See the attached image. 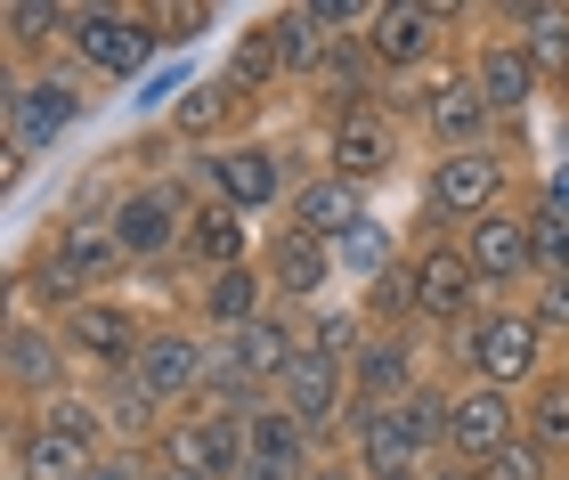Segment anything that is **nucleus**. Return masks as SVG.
Here are the masks:
<instances>
[{
  "instance_id": "obj_1",
  "label": "nucleus",
  "mask_w": 569,
  "mask_h": 480,
  "mask_svg": "<svg viewBox=\"0 0 569 480\" xmlns=\"http://www.w3.org/2000/svg\"><path fill=\"white\" fill-rule=\"evenodd\" d=\"M456 350H463V383H497V391H537L553 374V334L529 318V301H488V310L456 334Z\"/></svg>"
},
{
  "instance_id": "obj_2",
  "label": "nucleus",
  "mask_w": 569,
  "mask_h": 480,
  "mask_svg": "<svg viewBox=\"0 0 569 480\" xmlns=\"http://www.w3.org/2000/svg\"><path fill=\"white\" fill-rule=\"evenodd\" d=\"M114 244H122V261L131 269H163V261H179L188 252V220H196V196H188V180H131L114 196Z\"/></svg>"
},
{
  "instance_id": "obj_3",
  "label": "nucleus",
  "mask_w": 569,
  "mask_h": 480,
  "mask_svg": "<svg viewBox=\"0 0 569 480\" xmlns=\"http://www.w3.org/2000/svg\"><path fill=\"white\" fill-rule=\"evenodd\" d=\"M212 374H220V342L203 334L196 318H163V326L147 334V350L131 359V383H139V391H147V399H154L163 416L196 408Z\"/></svg>"
},
{
  "instance_id": "obj_4",
  "label": "nucleus",
  "mask_w": 569,
  "mask_h": 480,
  "mask_svg": "<svg viewBox=\"0 0 569 480\" xmlns=\"http://www.w3.org/2000/svg\"><path fill=\"white\" fill-rule=\"evenodd\" d=\"M456 24H463V9H448V0H382L375 24H367V58H375L382 82H416V73L439 66Z\"/></svg>"
},
{
  "instance_id": "obj_5",
  "label": "nucleus",
  "mask_w": 569,
  "mask_h": 480,
  "mask_svg": "<svg viewBox=\"0 0 569 480\" xmlns=\"http://www.w3.org/2000/svg\"><path fill=\"white\" fill-rule=\"evenodd\" d=\"M196 180L203 196H220V204H237L244 220H261L277 204H293V156H284L277 139H228L220 156H196Z\"/></svg>"
},
{
  "instance_id": "obj_6",
  "label": "nucleus",
  "mask_w": 569,
  "mask_h": 480,
  "mask_svg": "<svg viewBox=\"0 0 569 480\" xmlns=\"http://www.w3.org/2000/svg\"><path fill=\"white\" fill-rule=\"evenodd\" d=\"M66 49H73V66L107 73V82H147L163 33H154V9H73Z\"/></svg>"
},
{
  "instance_id": "obj_7",
  "label": "nucleus",
  "mask_w": 569,
  "mask_h": 480,
  "mask_svg": "<svg viewBox=\"0 0 569 480\" xmlns=\"http://www.w3.org/2000/svg\"><path fill=\"white\" fill-rule=\"evenodd\" d=\"M505 180H512L505 147H456V156H431V171H423V212L472 229V220L505 212Z\"/></svg>"
},
{
  "instance_id": "obj_8",
  "label": "nucleus",
  "mask_w": 569,
  "mask_h": 480,
  "mask_svg": "<svg viewBox=\"0 0 569 480\" xmlns=\"http://www.w3.org/2000/svg\"><path fill=\"white\" fill-rule=\"evenodd\" d=\"M407 277H416V318L431 326V334H463V326L488 310V286H480V269L463 261L456 237L416 244L407 252Z\"/></svg>"
},
{
  "instance_id": "obj_9",
  "label": "nucleus",
  "mask_w": 569,
  "mask_h": 480,
  "mask_svg": "<svg viewBox=\"0 0 569 480\" xmlns=\"http://www.w3.org/2000/svg\"><path fill=\"white\" fill-rule=\"evenodd\" d=\"M82 114H90V90L73 82V73H58V66H24L9 82V107H0L9 147H24V156H49Z\"/></svg>"
},
{
  "instance_id": "obj_10",
  "label": "nucleus",
  "mask_w": 569,
  "mask_h": 480,
  "mask_svg": "<svg viewBox=\"0 0 569 480\" xmlns=\"http://www.w3.org/2000/svg\"><path fill=\"white\" fill-rule=\"evenodd\" d=\"M147 464L179 472V480H237L244 472V416H203V408L171 416L163 432H154Z\"/></svg>"
},
{
  "instance_id": "obj_11",
  "label": "nucleus",
  "mask_w": 569,
  "mask_h": 480,
  "mask_svg": "<svg viewBox=\"0 0 569 480\" xmlns=\"http://www.w3.org/2000/svg\"><path fill=\"white\" fill-rule=\"evenodd\" d=\"M58 334H66V350H73V367H90L98 383H107V374H131V359L147 350L154 326H147L122 293H90V301H73V310L58 318Z\"/></svg>"
},
{
  "instance_id": "obj_12",
  "label": "nucleus",
  "mask_w": 569,
  "mask_h": 480,
  "mask_svg": "<svg viewBox=\"0 0 569 480\" xmlns=\"http://www.w3.org/2000/svg\"><path fill=\"white\" fill-rule=\"evenodd\" d=\"M269 399H277V408L293 416V423H301V432L318 440V448H333V440H342V423H350V408H358L350 367H342V359H326V350H309V342H301V359L277 374V391H269Z\"/></svg>"
},
{
  "instance_id": "obj_13",
  "label": "nucleus",
  "mask_w": 569,
  "mask_h": 480,
  "mask_svg": "<svg viewBox=\"0 0 569 480\" xmlns=\"http://www.w3.org/2000/svg\"><path fill=\"white\" fill-rule=\"evenodd\" d=\"M399 163H407V122L382 107V98L326 122V171H342V180H358V188H382Z\"/></svg>"
},
{
  "instance_id": "obj_14",
  "label": "nucleus",
  "mask_w": 569,
  "mask_h": 480,
  "mask_svg": "<svg viewBox=\"0 0 569 480\" xmlns=\"http://www.w3.org/2000/svg\"><path fill=\"white\" fill-rule=\"evenodd\" d=\"M66 391H73V350L58 334V318L17 310L9 318V399H17V416H33V408H49V399H66Z\"/></svg>"
},
{
  "instance_id": "obj_15",
  "label": "nucleus",
  "mask_w": 569,
  "mask_h": 480,
  "mask_svg": "<svg viewBox=\"0 0 569 480\" xmlns=\"http://www.w3.org/2000/svg\"><path fill=\"white\" fill-rule=\"evenodd\" d=\"M261 277H269V293H277V310H326V286L342 277V261H333V244L326 237H309V229H269L261 237Z\"/></svg>"
},
{
  "instance_id": "obj_16",
  "label": "nucleus",
  "mask_w": 569,
  "mask_h": 480,
  "mask_svg": "<svg viewBox=\"0 0 569 480\" xmlns=\"http://www.w3.org/2000/svg\"><path fill=\"white\" fill-rule=\"evenodd\" d=\"M512 440H521V399L512 391H497V383H456L448 391V448H439V457L488 464V457H505Z\"/></svg>"
},
{
  "instance_id": "obj_17",
  "label": "nucleus",
  "mask_w": 569,
  "mask_h": 480,
  "mask_svg": "<svg viewBox=\"0 0 569 480\" xmlns=\"http://www.w3.org/2000/svg\"><path fill=\"white\" fill-rule=\"evenodd\" d=\"M463 73H472V90L488 98V114H497V122H521L537 98H546V73H537V58L512 33H480L472 58H463Z\"/></svg>"
},
{
  "instance_id": "obj_18",
  "label": "nucleus",
  "mask_w": 569,
  "mask_h": 480,
  "mask_svg": "<svg viewBox=\"0 0 569 480\" xmlns=\"http://www.w3.org/2000/svg\"><path fill=\"white\" fill-rule=\"evenodd\" d=\"M41 252H49V261H58V269H66L82 293H107L114 277L131 269V261H122V244H114V212H107V204L66 212L58 229H49V244H41Z\"/></svg>"
},
{
  "instance_id": "obj_19",
  "label": "nucleus",
  "mask_w": 569,
  "mask_h": 480,
  "mask_svg": "<svg viewBox=\"0 0 569 480\" xmlns=\"http://www.w3.org/2000/svg\"><path fill=\"white\" fill-rule=\"evenodd\" d=\"M423 334H431V326H407V334H375V342L350 359V391L367 399V408H399V399H416V391L431 383Z\"/></svg>"
},
{
  "instance_id": "obj_20",
  "label": "nucleus",
  "mask_w": 569,
  "mask_h": 480,
  "mask_svg": "<svg viewBox=\"0 0 569 480\" xmlns=\"http://www.w3.org/2000/svg\"><path fill=\"white\" fill-rule=\"evenodd\" d=\"M463 261L480 269L488 293H512V286H537V244H529V212H488L472 229H456Z\"/></svg>"
},
{
  "instance_id": "obj_21",
  "label": "nucleus",
  "mask_w": 569,
  "mask_h": 480,
  "mask_svg": "<svg viewBox=\"0 0 569 480\" xmlns=\"http://www.w3.org/2000/svg\"><path fill=\"white\" fill-rule=\"evenodd\" d=\"M367 220H375V188L342 180V171H301L293 204H284V229H309L326 244H342L350 229H367Z\"/></svg>"
},
{
  "instance_id": "obj_22",
  "label": "nucleus",
  "mask_w": 569,
  "mask_h": 480,
  "mask_svg": "<svg viewBox=\"0 0 569 480\" xmlns=\"http://www.w3.org/2000/svg\"><path fill=\"white\" fill-rule=\"evenodd\" d=\"M114 457H122V448H114ZM98 464H107V448L73 440V432H58V423H41V416L9 423V472L17 480H90Z\"/></svg>"
},
{
  "instance_id": "obj_23",
  "label": "nucleus",
  "mask_w": 569,
  "mask_h": 480,
  "mask_svg": "<svg viewBox=\"0 0 569 480\" xmlns=\"http://www.w3.org/2000/svg\"><path fill=\"white\" fill-rule=\"evenodd\" d=\"M301 342H309L301 318H293V310H269V318H252L244 334L220 342V367L237 374V383H252V391H277V374L301 359Z\"/></svg>"
},
{
  "instance_id": "obj_24",
  "label": "nucleus",
  "mask_w": 569,
  "mask_h": 480,
  "mask_svg": "<svg viewBox=\"0 0 569 480\" xmlns=\"http://www.w3.org/2000/svg\"><path fill=\"white\" fill-rule=\"evenodd\" d=\"M488 24L521 41L546 73V90L569 98V0H505V9H488Z\"/></svg>"
},
{
  "instance_id": "obj_25",
  "label": "nucleus",
  "mask_w": 569,
  "mask_h": 480,
  "mask_svg": "<svg viewBox=\"0 0 569 480\" xmlns=\"http://www.w3.org/2000/svg\"><path fill=\"white\" fill-rule=\"evenodd\" d=\"M277 310V293H269V277H261V261H244V269H220V277H203V293H196V326L212 342H228V334H244L252 318H269Z\"/></svg>"
},
{
  "instance_id": "obj_26",
  "label": "nucleus",
  "mask_w": 569,
  "mask_h": 480,
  "mask_svg": "<svg viewBox=\"0 0 569 480\" xmlns=\"http://www.w3.org/2000/svg\"><path fill=\"white\" fill-rule=\"evenodd\" d=\"M196 277H220V269H244L261 261L252 252V220L237 204H220V196H196V220H188V252H179Z\"/></svg>"
},
{
  "instance_id": "obj_27",
  "label": "nucleus",
  "mask_w": 569,
  "mask_h": 480,
  "mask_svg": "<svg viewBox=\"0 0 569 480\" xmlns=\"http://www.w3.org/2000/svg\"><path fill=\"white\" fill-rule=\"evenodd\" d=\"M237 114H244V90L228 82V73H212V82H196V90L163 114V131H171L179 147H203V156H220V147L237 139Z\"/></svg>"
},
{
  "instance_id": "obj_28",
  "label": "nucleus",
  "mask_w": 569,
  "mask_h": 480,
  "mask_svg": "<svg viewBox=\"0 0 569 480\" xmlns=\"http://www.w3.org/2000/svg\"><path fill=\"white\" fill-rule=\"evenodd\" d=\"M244 457H252V464H284V472H309V464L326 457V448L309 440L301 423L277 408V399H261V408L244 416Z\"/></svg>"
},
{
  "instance_id": "obj_29",
  "label": "nucleus",
  "mask_w": 569,
  "mask_h": 480,
  "mask_svg": "<svg viewBox=\"0 0 569 480\" xmlns=\"http://www.w3.org/2000/svg\"><path fill=\"white\" fill-rule=\"evenodd\" d=\"M521 440L546 448V457L569 472V367H553L537 391H521Z\"/></svg>"
},
{
  "instance_id": "obj_30",
  "label": "nucleus",
  "mask_w": 569,
  "mask_h": 480,
  "mask_svg": "<svg viewBox=\"0 0 569 480\" xmlns=\"http://www.w3.org/2000/svg\"><path fill=\"white\" fill-rule=\"evenodd\" d=\"M277 49H284V82H301V90H309L342 41H333L326 24H318V9L301 0V9H277Z\"/></svg>"
},
{
  "instance_id": "obj_31",
  "label": "nucleus",
  "mask_w": 569,
  "mask_h": 480,
  "mask_svg": "<svg viewBox=\"0 0 569 480\" xmlns=\"http://www.w3.org/2000/svg\"><path fill=\"white\" fill-rule=\"evenodd\" d=\"M228 82H237L244 98H261L269 82H284V49H277V17L244 24L237 41H228Z\"/></svg>"
},
{
  "instance_id": "obj_32",
  "label": "nucleus",
  "mask_w": 569,
  "mask_h": 480,
  "mask_svg": "<svg viewBox=\"0 0 569 480\" xmlns=\"http://www.w3.org/2000/svg\"><path fill=\"white\" fill-rule=\"evenodd\" d=\"M358 310H367L375 334H407V326H423L416 318V277H407V261L382 269V277H367V286H358Z\"/></svg>"
},
{
  "instance_id": "obj_33",
  "label": "nucleus",
  "mask_w": 569,
  "mask_h": 480,
  "mask_svg": "<svg viewBox=\"0 0 569 480\" xmlns=\"http://www.w3.org/2000/svg\"><path fill=\"white\" fill-rule=\"evenodd\" d=\"M301 334H309V350H326V359H358V350L375 342V326H367V310L358 301H326V310H309L301 318Z\"/></svg>"
},
{
  "instance_id": "obj_34",
  "label": "nucleus",
  "mask_w": 569,
  "mask_h": 480,
  "mask_svg": "<svg viewBox=\"0 0 569 480\" xmlns=\"http://www.w3.org/2000/svg\"><path fill=\"white\" fill-rule=\"evenodd\" d=\"M73 24V9H58V0H9V49L17 58H33L41 41H58Z\"/></svg>"
},
{
  "instance_id": "obj_35",
  "label": "nucleus",
  "mask_w": 569,
  "mask_h": 480,
  "mask_svg": "<svg viewBox=\"0 0 569 480\" xmlns=\"http://www.w3.org/2000/svg\"><path fill=\"white\" fill-rule=\"evenodd\" d=\"M333 261H342L358 286H367V277H382V269H399V252H391V229H382V220H367V229H350L342 244H333Z\"/></svg>"
},
{
  "instance_id": "obj_36",
  "label": "nucleus",
  "mask_w": 569,
  "mask_h": 480,
  "mask_svg": "<svg viewBox=\"0 0 569 480\" xmlns=\"http://www.w3.org/2000/svg\"><path fill=\"white\" fill-rule=\"evenodd\" d=\"M529 244H537V277H569V212L529 204Z\"/></svg>"
},
{
  "instance_id": "obj_37",
  "label": "nucleus",
  "mask_w": 569,
  "mask_h": 480,
  "mask_svg": "<svg viewBox=\"0 0 569 480\" xmlns=\"http://www.w3.org/2000/svg\"><path fill=\"white\" fill-rule=\"evenodd\" d=\"M480 480H561V464L546 457V448H529V440H512L505 457H488Z\"/></svg>"
},
{
  "instance_id": "obj_38",
  "label": "nucleus",
  "mask_w": 569,
  "mask_h": 480,
  "mask_svg": "<svg viewBox=\"0 0 569 480\" xmlns=\"http://www.w3.org/2000/svg\"><path fill=\"white\" fill-rule=\"evenodd\" d=\"M188 90H196V82H188V58H171V66H154L147 82H139V98H131V107H139V114H171Z\"/></svg>"
},
{
  "instance_id": "obj_39",
  "label": "nucleus",
  "mask_w": 569,
  "mask_h": 480,
  "mask_svg": "<svg viewBox=\"0 0 569 480\" xmlns=\"http://www.w3.org/2000/svg\"><path fill=\"white\" fill-rule=\"evenodd\" d=\"M154 33H163L171 49H188V41L212 33V9H203V0H163V9H154Z\"/></svg>"
},
{
  "instance_id": "obj_40",
  "label": "nucleus",
  "mask_w": 569,
  "mask_h": 480,
  "mask_svg": "<svg viewBox=\"0 0 569 480\" xmlns=\"http://www.w3.org/2000/svg\"><path fill=\"white\" fill-rule=\"evenodd\" d=\"M529 318L546 326V334L569 342V277H537V293H529Z\"/></svg>"
},
{
  "instance_id": "obj_41",
  "label": "nucleus",
  "mask_w": 569,
  "mask_h": 480,
  "mask_svg": "<svg viewBox=\"0 0 569 480\" xmlns=\"http://www.w3.org/2000/svg\"><path fill=\"white\" fill-rule=\"evenodd\" d=\"M537 204H553V212H569V147L546 163V180H537Z\"/></svg>"
},
{
  "instance_id": "obj_42",
  "label": "nucleus",
  "mask_w": 569,
  "mask_h": 480,
  "mask_svg": "<svg viewBox=\"0 0 569 480\" xmlns=\"http://www.w3.org/2000/svg\"><path fill=\"white\" fill-rule=\"evenodd\" d=\"M90 480H154V464L139 457V448H122V457H107V464H98Z\"/></svg>"
},
{
  "instance_id": "obj_43",
  "label": "nucleus",
  "mask_w": 569,
  "mask_h": 480,
  "mask_svg": "<svg viewBox=\"0 0 569 480\" xmlns=\"http://www.w3.org/2000/svg\"><path fill=\"white\" fill-rule=\"evenodd\" d=\"M309 480H367V472H358V464L342 457V448H326V457H318V464H309Z\"/></svg>"
},
{
  "instance_id": "obj_44",
  "label": "nucleus",
  "mask_w": 569,
  "mask_h": 480,
  "mask_svg": "<svg viewBox=\"0 0 569 480\" xmlns=\"http://www.w3.org/2000/svg\"><path fill=\"white\" fill-rule=\"evenodd\" d=\"M423 480H480V464H456V457H431Z\"/></svg>"
},
{
  "instance_id": "obj_45",
  "label": "nucleus",
  "mask_w": 569,
  "mask_h": 480,
  "mask_svg": "<svg viewBox=\"0 0 569 480\" xmlns=\"http://www.w3.org/2000/svg\"><path fill=\"white\" fill-rule=\"evenodd\" d=\"M237 480H309V472H284V464H252V457H244V472H237Z\"/></svg>"
},
{
  "instance_id": "obj_46",
  "label": "nucleus",
  "mask_w": 569,
  "mask_h": 480,
  "mask_svg": "<svg viewBox=\"0 0 569 480\" xmlns=\"http://www.w3.org/2000/svg\"><path fill=\"white\" fill-rule=\"evenodd\" d=\"M382 480H423V472H382Z\"/></svg>"
},
{
  "instance_id": "obj_47",
  "label": "nucleus",
  "mask_w": 569,
  "mask_h": 480,
  "mask_svg": "<svg viewBox=\"0 0 569 480\" xmlns=\"http://www.w3.org/2000/svg\"><path fill=\"white\" fill-rule=\"evenodd\" d=\"M561 480H569V472H561Z\"/></svg>"
}]
</instances>
